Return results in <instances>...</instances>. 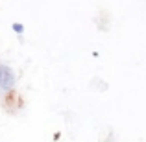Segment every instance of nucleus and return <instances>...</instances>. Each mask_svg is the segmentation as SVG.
<instances>
[{"mask_svg": "<svg viewBox=\"0 0 146 142\" xmlns=\"http://www.w3.org/2000/svg\"><path fill=\"white\" fill-rule=\"evenodd\" d=\"M11 28H13L15 33H22V32H24V26H22L21 22H13V26H11Z\"/></svg>", "mask_w": 146, "mask_h": 142, "instance_id": "obj_2", "label": "nucleus"}, {"mask_svg": "<svg viewBox=\"0 0 146 142\" xmlns=\"http://www.w3.org/2000/svg\"><path fill=\"white\" fill-rule=\"evenodd\" d=\"M15 83V76H13V70L6 65H0V89L2 90H11Z\"/></svg>", "mask_w": 146, "mask_h": 142, "instance_id": "obj_1", "label": "nucleus"}]
</instances>
